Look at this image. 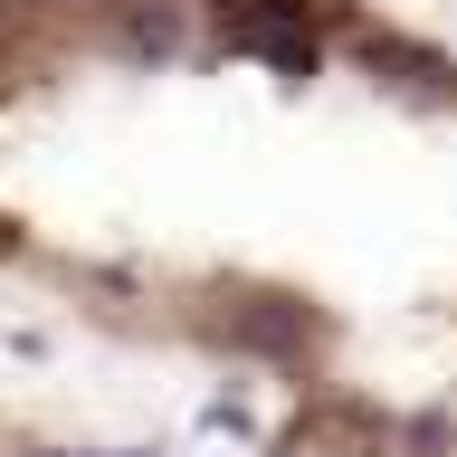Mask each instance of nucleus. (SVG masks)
Wrapping results in <instances>:
<instances>
[{"label": "nucleus", "instance_id": "f257e3e1", "mask_svg": "<svg viewBox=\"0 0 457 457\" xmlns=\"http://www.w3.org/2000/svg\"><path fill=\"white\" fill-rule=\"evenodd\" d=\"M0 277L277 391L457 343V57L371 0H0Z\"/></svg>", "mask_w": 457, "mask_h": 457}, {"label": "nucleus", "instance_id": "f03ea898", "mask_svg": "<svg viewBox=\"0 0 457 457\" xmlns=\"http://www.w3.org/2000/svg\"><path fill=\"white\" fill-rule=\"evenodd\" d=\"M257 457H457V343L277 391Z\"/></svg>", "mask_w": 457, "mask_h": 457}, {"label": "nucleus", "instance_id": "7ed1b4c3", "mask_svg": "<svg viewBox=\"0 0 457 457\" xmlns=\"http://www.w3.org/2000/svg\"><path fill=\"white\" fill-rule=\"evenodd\" d=\"M0 457H96V448H86L57 410H38V400H20L0 381Z\"/></svg>", "mask_w": 457, "mask_h": 457}]
</instances>
